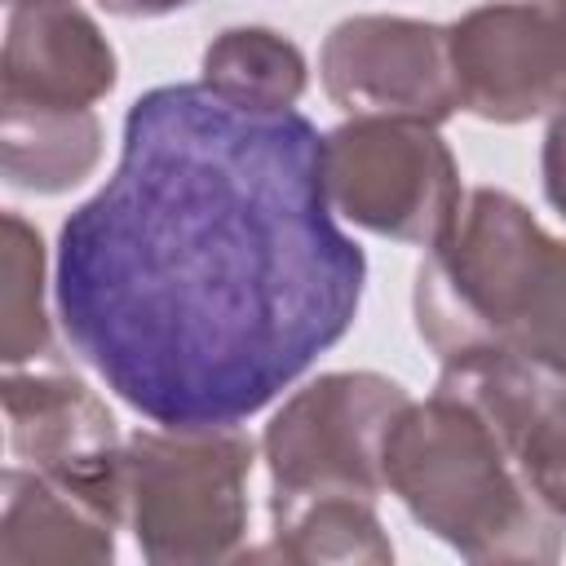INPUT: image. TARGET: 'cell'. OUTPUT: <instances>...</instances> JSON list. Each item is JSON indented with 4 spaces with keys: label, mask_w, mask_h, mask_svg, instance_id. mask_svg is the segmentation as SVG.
Returning <instances> with one entry per match:
<instances>
[{
    "label": "cell",
    "mask_w": 566,
    "mask_h": 566,
    "mask_svg": "<svg viewBox=\"0 0 566 566\" xmlns=\"http://www.w3.org/2000/svg\"><path fill=\"white\" fill-rule=\"evenodd\" d=\"M363 283L314 119L203 80L128 106L119 164L62 221L53 261L71 349L155 424L256 416L354 327Z\"/></svg>",
    "instance_id": "cell-1"
},
{
    "label": "cell",
    "mask_w": 566,
    "mask_h": 566,
    "mask_svg": "<svg viewBox=\"0 0 566 566\" xmlns=\"http://www.w3.org/2000/svg\"><path fill=\"white\" fill-rule=\"evenodd\" d=\"M411 314L438 358L509 349L566 376V239L509 190H464L416 270Z\"/></svg>",
    "instance_id": "cell-2"
},
{
    "label": "cell",
    "mask_w": 566,
    "mask_h": 566,
    "mask_svg": "<svg viewBox=\"0 0 566 566\" xmlns=\"http://www.w3.org/2000/svg\"><path fill=\"white\" fill-rule=\"evenodd\" d=\"M385 491L469 562H557L566 522L539 504L486 416L451 389L402 402L380 447Z\"/></svg>",
    "instance_id": "cell-3"
},
{
    "label": "cell",
    "mask_w": 566,
    "mask_h": 566,
    "mask_svg": "<svg viewBox=\"0 0 566 566\" xmlns=\"http://www.w3.org/2000/svg\"><path fill=\"white\" fill-rule=\"evenodd\" d=\"M256 447L239 424H159L124 442V522L155 566L243 553Z\"/></svg>",
    "instance_id": "cell-4"
},
{
    "label": "cell",
    "mask_w": 566,
    "mask_h": 566,
    "mask_svg": "<svg viewBox=\"0 0 566 566\" xmlns=\"http://www.w3.org/2000/svg\"><path fill=\"white\" fill-rule=\"evenodd\" d=\"M323 186L345 221L429 248L460 212V164L438 124L349 115L323 137Z\"/></svg>",
    "instance_id": "cell-5"
},
{
    "label": "cell",
    "mask_w": 566,
    "mask_h": 566,
    "mask_svg": "<svg viewBox=\"0 0 566 566\" xmlns=\"http://www.w3.org/2000/svg\"><path fill=\"white\" fill-rule=\"evenodd\" d=\"M407 389L380 371H327L296 389L265 424L270 500L310 491H358L380 500L385 429Z\"/></svg>",
    "instance_id": "cell-6"
},
{
    "label": "cell",
    "mask_w": 566,
    "mask_h": 566,
    "mask_svg": "<svg viewBox=\"0 0 566 566\" xmlns=\"http://www.w3.org/2000/svg\"><path fill=\"white\" fill-rule=\"evenodd\" d=\"M460 111L526 124L566 102V0H491L447 27Z\"/></svg>",
    "instance_id": "cell-7"
},
{
    "label": "cell",
    "mask_w": 566,
    "mask_h": 566,
    "mask_svg": "<svg viewBox=\"0 0 566 566\" xmlns=\"http://www.w3.org/2000/svg\"><path fill=\"white\" fill-rule=\"evenodd\" d=\"M318 75L327 97L345 115L442 124L460 111L451 44L447 27L438 22L398 13H354L327 31Z\"/></svg>",
    "instance_id": "cell-8"
},
{
    "label": "cell",
    "mask_w": 566,
    "mask_h": 566,
    "mask_svg": "<svg viewBox=\"0 0 566 566\" xmlns=\"http://www.w3.org/2000/svg\"><path fill=\"white\" fill-rule=\"evenodd\" d=\"M9 455L124 522V442L106 402L71 371L4 376Z\"/></svg>",
    "instance_id": "cell-9"
},
{
    "label": "cell",
    "mask_w": 566,
    "mask_h": 566,
    "mask_svg": "<svg viewBox=\"0 0 566 566\" xmlns=\"http://www.w3.org/2000/svg\"><path fill=\"white\" fill-rule=\"evenodd\" d=\"M438 389L486 416L539 504L566 522V376L509 349H469L442 358Z\"/></svg>",
    "instance_id": "cell-10"
},
{
    "label": "cell",
    "mask_w": 566,
    "mask_h": 566,
    "mask_svg": "<svg viewBox=\"0 0 566 566\" xmlns=\"http://www.w3.org/2000/svg\"><path fill=\"white\" fill-rule=\"evenodd\" d=\"M115 80V49L75 0H9L0 57L4 106H93Z\"/></svg>",
    "instance_id": "cell-11"
},
{
    "label": "cell",
    "mask_w": 566,
    "mask_h": 566,
    "mask_svg": "<svg viewBox=\"0 0 566 566\" xmlns=\"http://www.w3.org/2000/svg\"><path fill=\"white\" fill-rule=\"evenodd\" d=\"M119 526V517L44 473L4 469L0 566H102L115 557Z\"/></svg>",
    "instance_id": "cell-12"
},
{
    "label": "cell",
    "mask_w": 566,
    "mask_h": 566,
    "mask_svg": "<svg viewBox=\"0 0 566 566\" xmlns=\"http://www.w3.org/2000/svg\"><path fill=\"white\" fill-rule=\"evenodd\" d=\"M102 159V119L93 106H4L0 102V168L4 181L31 195L80 186Z\"/></svg>",
    "instance_id": "cell-13"
},
{
    "label": "cell",
    "mask_w": 566,
    "mask_h": 566,
    "mask_svg": "<svg viewBox=\"0 0 566 566\" xmlns=\"http://www.w3.org/2000/svg\"><path fill=\"white\" fill-rule=\"evenodd\" d=\"M270 557L279 562H394L376 500L358 491H310L270 500Z\"/></svg>",
    "instance_id": "cell-14"
},
{
    "label": "cell",
    "mask_w": 566,
    "mask_h": 566,
    "mask_svg": "<svg viewBox=\"0 0 566 566\" xmlns=\"http://www.w3.org/2000/svg\"><path fill=\"white\" fill-rule=\"evenodd\" d=\"M203 84L252 111H292L310 84L305 53L270 27H226L203 49Z\"/></svg>",
    "instance_id": "cell-15"
},
{
    "label": "cell",
    "mask_w": 566,
    "mask_h": 566,
    "mask_svg": "<svg viewBox=\"0 0 566 566\" xmlns=\"http://www.w3.org/2000/svg\"><path fill=\"white\" fill-rule=\"evenodd\" d=\"M0 279V358L22 367L53 349L44 310V239L22 212H4Z\"/></svg>",
    "instance_id": "cell-16"
},
{
    "label": "cell",
    "mask_w": 566,
    "mask_h": 566,
    "mask_svg": "<svg viewBox=\"0 0 566 566\" xmlns=\"http://www.w3.org/2000/svg\"><path fill=\"white\" fill-rule=\"evenodd\" d=\"M539 172H544V199L566 217V102L548 115L544 150H539Z\"/></svg>",
    "instance_id": "cell-17"
},
{
    "label": "cell",
    "mask_w": 566,
    "mask_h": 566,
    "mask_svg": "<svg viewBox=\"0 0 566 566\" xmlns=\"http://www.w3.org/2000/svg\"><path fill=\"white\" fill-rule=\"evenodd\" d=\"M106 13H119V18H159V13H172V9H186L190 0H97Z\"/></svg>",
    "instance_id": "cell-18"
}]
</instances>
